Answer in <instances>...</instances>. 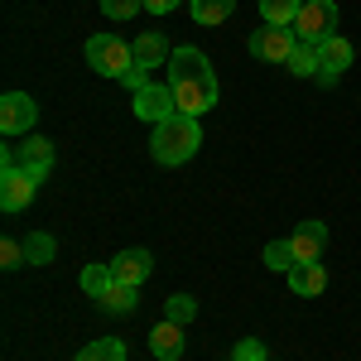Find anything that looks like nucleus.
<instances>
[{"mask_svg":"<svg viewBox=\"0 0 361 361\" xmlns=\"http://www.w3.org/2000/svg\"><path fill=\"white\" fill-rule=\"evenodd\" d=\"M352 58H357V49L342 39V34H333V39H323L318 44V82H328L333 87L347 68H352Z\"/></svg>","mask_w":361,"mask_h":361,"instance_id":"obj_9","label":"nucleus"},{"mask_svg":"<svg viewBox=\"0 0 361 361\" xmlns=\"http://www.w3.org/2000/svg\"><path fill=\"white\" fill-rule=\"evenodd\" d=\"M197 149H202V126H197V116H183L173 111L169 121L154 126V140H149V154L159 159V164H188Z\"/></svg>","mask_w":361,"mask_h":361,"instance_id":"obj_2","label":"nucleus"},{"mask_svg":"<svg viewBox=\"0 0 361 361\" xmlns=\"http://www.w3.org/2000/svg\"><path fill=\"white\" fill-rule=\"evenodd\" d=\"M149 270H154V255H149V250H140V246L121 250V255L111 260V275L121 279V284H145Z\"/></svg>","mask_w":361,"mask_h":361,"instance_id":"obj_10","label":"nucleus"},{"mask_svg":"<svg viewBox=\"0 0 361 361\" xmlns=\"http://www.w3.org/2000/svg\"><path fill=\"white\" fill-rule=\"evenodd\" d=\"M246 49L260 63H289V54L299 49V39H294V29H279V25H265V29H255L246 39Z\"/></svg>","mask_w":361,"mask_h":361,"instance_id":"obj_7","label":"nucleus"},{"mask_svg":"<svg viewBox=\"0 0 361 361\" xmlns=\"http://www.w3.org/2000/svg\"><path fill=\"white\" fill-rule=\"evenodd\" d=\"M54 236L49 231H29V241H25V255H29V265H49L54 260Z\"/></svg>","mask_w":361,"mask_h":361,"instance_id":"obj_21","label":"nucleus"},{"mask_svg":"<svg viewBox=\"0 0 361 361\" xmlns=\"http://www.w3.org/2000/svg\"><path fill=\"white\" fill-rule=\"evenodd\" d=\"M135 299H140V284H121V279H116L97 304L106 308V313H135Z\"/></svg>","mask_w":361,"mask_h":361,"instance_id":"obj_17","label":"nucleus"},{"mask_svg":"<svg viewBox=\"0 0 361 361\" xmlns=\"http://www.w3.org/2000/svg\"><path fill=\"white\" fill-rule=\"evenodd\" d=\"M73 361H126V342H121V337H102V342L82 347Z\"/></svg>","mask_w":361,"mask_h":361,"instance_id":"obj_19","label":"nucleus"},{"mask_svg":"<svg viewBox=\"0 0 361 361\" xmlns=\"http://www.w3.org/2000/svg\"><path fill=\"white\" fill-rule=\"evenodd\" d=\"M25 260H29L25 241H15V236H5V241H0V265H5V270H20Z\"/></svg>","mask_w":361,"mask_h":361,"instance_id":"obj_26","label":"nucleus"},{"mask_svg":"<svg viewBox=\"0 0 361 361\" xmlns=\"http://www.w3.org/2000/svg\"><path fill=\"white\" fill-rule=\"evenodd\" d=\"M164 318H169V323H183V328H188V323L197 318V299H193V294H173V299L164 304Z\"/></svg>","mask_w":361,"mask_h":361,"instance_id":"obj_24","label":"nucleus"},{"mask_svg":"<svg viewBox=\"0 0 361 361\" xmlns=\"http://www.w3.org/2000/svg\"><path fill=\"white\" fill-rule=\"evenodd\" d=\"M130 49H135V63H140V68H164L169 54H173V49L164 44V34H159V29H145Z\"/></svg>","mask_w":361,"mask_h":361,"instance_id":"obj_15","label":"nucleus"},{"mask_svg":"<svg viewBox=\"0 0 361 361\" xmlns=\"http://www.w3.org/2000/svg\"><path fill=\"white\" fill-rule=\"evenodd\" d=\"M188 10H193L197 25H222V20L236 15V0H193Z\"/></svg>","mask_w":361,"mask_h":361,"instance_id":"obj_18","label":"nucleus"},{"mask_svg":"<svg viewBox=\"0 0 361 361\" xmlns=\"http://www.w3.org/2000/svg\"><path fill=\"white\" fill-rule=\"evenodd\" d=\"M284 68H289L294 78H318V44H299Z\"/></svg>","mask_w":361,"mask_h":361,"instance_id":"obj_20","label":"nucleus"},{"mask_svg":"<svg viewBox=\"0 0 361 361\" xmlns=\"http://www.w3.org/2000/svg\"><path fill=\"white\" fill-rule=\"evenodd\" d=\"M34 121H39V106H34L29 92H5L0 97V135L25 140V135H34Z\"/></svg>","mask_w":361,"mask_h":361,"instance_id":"obj_5","label":"nucleus"},{"mask_svg":"<svg viewBox=\"0 0 361 361\" xmlns=\"http://www.w3.org/2000/svg\"><path fill=\"white\" fill-rule=\"evenodd\" d=\"M289 289H294L299 299H318V294L328 289V270H323V260H304V265H294V270H289Z\"/></svg>","mask_w":361,"mask_h":361,"instance_id":"obj_13","label":"nucleus"},{"mask_svg":"<svg viewBox=\"0 0 361 361\" xmlns=\"http://www.w3.org/2000/svg\"><path fill=\"white\" fill-rule=\"evenodd\" d=\"M183 347H188V337H183V323H154V333H149V352L159 361H178L183 357Z\"/></svg>","mask_w":361,"mask_h":361,"instance_id":"obj_12","label":"nucleus"},{"mask_svg":"<svg viewBox=\"0 0 361 361\" xmlns=\"http://www.w3.org/2000/svg\"><path fill=\"white\" fill-rule=\"evenodd\" d=\"M289 29H294L299 44H323V39H333V34H337V5H333V0H304L299 20H294Z\"/></svg>","mask_w":361,"mask_h":361,"instance_id":"obj_4","label":"nucleus"},{"mask_svg":"<svg viewBox=\"0 0 361 361\" xmlns=\"http://www.w3.org/2000/svg\"><path fill=\"white\" fill-rule=\"evenodd\" d=\"M39 178L44 173H34V169H0V207L5 212H25L29 202H34V193H39Z\"/></svg>","mask_w":361,"mask_h":361,"instance_id":"obj_6","label":"nucleus"},{"mask_svg":"<svg viewBox=\"0 0 361 361\" xmlns=\"http://www.w3.org/2000/svg\"><path fill=\"white\" fill-rule=\"evenodd\" d=\"M289 246H294V255H299V265H304V260H323L328 226H323V222H299V231L289 236Z\"/></svg>","mask_w":361,"mask_h":361,"instance_id":"obj_14","label":"nucleus"},{"mask_svg":"<svg viewBox=\"0 0 361 361\" xmlns=\"http://www.w3.org/2000/svg\"><path fill=\"white\" fill-rule=\"evenodd\" d=\"M265 265H270V270H279V275H289V270L299 265V255H294V246H289V241H270V246H265Z\"/></svg>","mask_w":361,"mask_h":361,"instance_id":"obj_22","label":"nucleus"},{"mask_svg":"<svg viewBox=\"0 0 361 361\" xmlns=\"http://www.w3.org/2000/svg\"><path fill=\"white\" fill-rule=\"evenodd\" d=\"M111 284H116L111 265H87V270H82V289L92 294V299H102V294H106Z\"/></svg>","mask_w":361,"mask_h":361,"instance_id":"obj_23","label":"nucleus"},{"mask_svg":"<svg viewBox=\"0 0 361 361\" xmlns=\"http://www.w3.org/2000/svg\"><path fill=\"white\" fill-rule=\"evenodd\" d=\"M87 68L102 73V78L126 82V73L135 68V49H130L121 34H92V39H87Z\"/></svg>","mask_w":361,"mask_h":361,"instance_id":"obj_3","label":"nucleus"},{"mask_svg":"<svg viewBox=\"0 0 361 361\" xmlns=\"http://www.w3.org/2000/svg\"><path fill=\"white\" fill-rule=\"evenodd\" d=\"M169 87H173V102H178V111L183 116H202L217 106V97H222V82H217V73H212V63L202 49L193 44H183V49H173L169 54Z\"/></svg>","mask_w":361,"mask_h":361,"instance_id":"obj_1","label":"nucleus"},{"mask_svg":"<svg viewBox=\"0 0 361 361\" xmlns=\"http://www.w3.org/2000/svg\"><path fill=\"white\" fill-rule=\"evenodd\" d=\"M265 361H275V357H265Z\"/></svg>","mask_w":361,"mask_h":361,"instance_id":"obj_29","label":"nucleus"},{"mask_svg":"<svg viewBox=\"0 0 361 361\" xmlns=\"http://www.w3.org/2000/svg\"><path fill=\"white\" fill-rule=\"evenodd\" d=\"M178 5H183V0H145L149 15H169V10H178Z\"/></svg>","mask_w":361,"mask_h":361,"instance_id":"obj_28","label":"nucleus"},{"mask_svg":"<svg viewBox=\"0 0 361 361\" xmlns=\"http://www.w3.org/2000/svg\"><path fill=\"white\" fill-rule=\"evenodd\" d=\"M140 5H145V0H102V15L116 20V25H126V20H135V15H140Z\"/></svg>","mask_w":361,"mask_h":361,"instance_id":"obj_25","label":"nucleus"},{"mask_svg":"<svg viewBox=\"0 0 361 361\" xmlns=\"http://www.w3.org/2000/svg\"><path fill=\"white\" fill-rule=\"evenodd\" d=\"M299 10H304V0H260V20H265V25H279V29L294 25Z\"/></svg>","mask_w":361,"mask_h":361,"instance_id":"obj_16","label":"nucleus"},{"mask_svg":"<svg viewBox=\"0 0 361 361\" xmlns=\"http://www.w3.org/2000/svg\"><path fill=\"white\" fill-rule=\"evenodd\" d=\"M130 111H135V121H149V126L169 121V116L178 111V102H173V87H169V82H149V87H140L135 102H130Z\"/></svg>","mask_w":361,"mask_h":361,"instance_id":"obj_8","label":"nucleus"},{"mask_svg":"<svg viewBox=\"0 0 361 361\" xmlns=\"http://www.w3.org/2000/svg\"><path fill=\"white\" fill-rule=\"evenodd\" d=\"M231 361H265V342H260V337H241L236 352H231Z\"/></svg>","mask_w":361,"mask_h":361,"instance_id":"obj_27","label":"nucleus"},{"mask_svg":"<svg viewBox=\"0 0 361 361\" xmlns=\"http://www.w3.org/2000/svg\"><path fill=\"white\" fill-rule=\"evenodd\" d=\"M15 159H20V169H34V173H49L54 169V140L44 135H25L20 145H15Z\"/></svg>","mask_w":361,"mask_h":361,"instance_id":"obj_11","label":"nucleus"}]
</instances>
